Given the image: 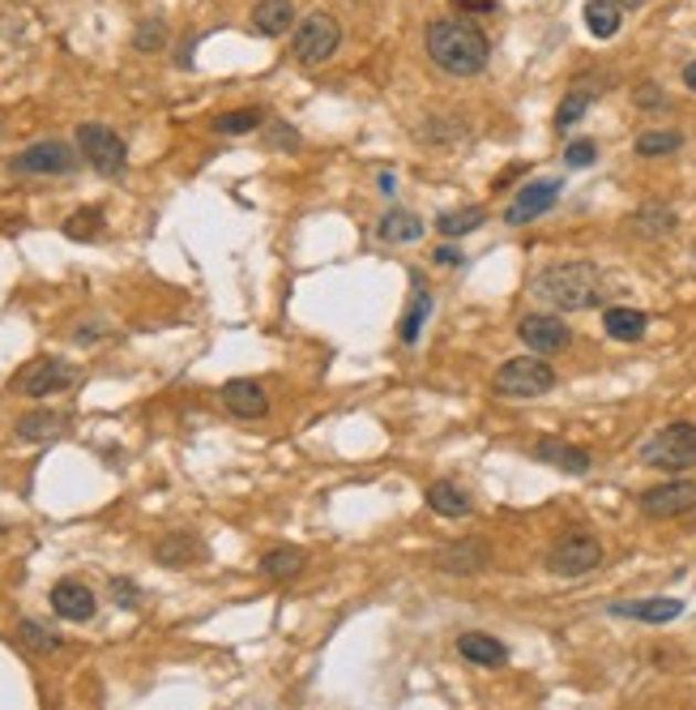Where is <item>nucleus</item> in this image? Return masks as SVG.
<instances>
[{
    "label": "nucleus",
    "mask_w": 696,
    "mask_h": 710,
    "mask_svg": "<svg viewBox=\"0 0 696 710\" xmlns=\"http://www.w3.org/2000/svg\"><path fill=\"white\" fill-rule=\"evenodd\" d=\"M423 43H428L432 65L449 73V77H475L492 61V43H487V34L478 31L475 22H453V18L432 22Z\"/></svg>",
    "instance_id": "1"
},
{
    "label": "nucleus",
    "mask_w": 696,
    "mask_h": 710,
    "mask_svg": "<svg viewBox=\"0 0 696 710\" xmlns=\"http://www.w3.org/2000/svg\"><path fill=\"white\" fill-rule=\"evenodd\" d=\"M535 295L547 300L551 309H594L602 300V274L594 261H560V265H547L535 279Z\"/></svg>",
    "instance_id": "2"
},
{
    "label": "nucleus",
    "mask_w": 696,
    "mask_h": 710,
    "mask_svg": "<svg viewBox=\"0 0 696 710\" xmlns=\"http://www.w3.org/2000/svg\"><path fill=\"white\" fill-rule=\"evenodd\" d=\"M641 462L654 471H688L696 462V424L675 420L658 428L645 446H641Z\"/></svg>",
    "instance_id": "3"
},
{
    "label": "nucleus",
    "mask_w": 696,
    "mask_h": 710,
    "mask_svg": "<svg viewBox=\"0 0 696 710\" xmlns=\"http://www.w3.org/2000/svg\"><path fill=\"white\" fill-rule=\"evenodd\" d=\"M547 389H556V368L535 352L505 359L496 373V394H505V398H538Z\"/></svg>",
    "instance_id": "4"
},
{
    "label": "nucleus",
    "mask_w": 696,
    "mask_h": 710,
    "mask_svg": "<svg viewBox=\"0 0 696 710\" xmlns=\"http://www.w3.org/2000/svg\"><path fill=\"white\" fill-rule=\"evenodd\" d=\"M338 43H342L338 18H329V13H308V18L295 27L291 52H295V61H304V65H325V61L338 52Z\"/></svg>",
    "instance_id": "5"
},
{
    "label": "nucleus",
    "mask_w": 696,
    "mask_h": 710,
    "mask_svg": "<svg viewBox=\"0 0 696 710\" xmlns=\"http://www.w3.org/2000/svg\"><path fill=\"white\" fill-rule=\"evenodd\" d=\"M602 565V544L594 535H586V531H569V535H560L551 552H547V570L556 574V578H581V574H590V570H599Z\"/></svg>",
    "instance_id": "6"
},
{
    "label": "nucleus",
    "mask_w": 696,
    "mask_h": 710,
    "mask_svg": "<svg viewBox=\"0 0 696 710\" xmlns=\"http://www.w3.org/2000/svg\"><path fill=\"white\" fill-rule=\"evenodd\" d=\"M77 146H82V155L86 163L95 167L98 176H120L128 163V150H125V137L116 129H107V125H82L77 129Z\"/></svg>",
    "instance_id": "7"
},
{
    "label": "nucleus",
    "mask_w": 696,
    "mask_h": 710,
    "mask_svg": "<svg viewBox=\"0 0 696 710\" xmlns=\"http://www.w3.org/2000/svg\"><path fill=\"white\" fill-rule=\"evenodd\" d=\"M13 171H22V176H68V171H77V155H73L68 142H34L13 159Z\"/></svg>",
    "instance_id": "8"
},
{
    "label": "nucleus",
    "mask_w": 696,
    "mask_h": 710,
    "mask_svg": "<svg viewBox=\"0 0 696 710\" xmlns=\"http://www.w3.org/2000/svg\"><path fill=\"white\" fill-rule=\"evenodd\" d=\"M77 382V368L73 364H64V359H31L22 373H18V382L13 386L22 389L27 398H48V394H61Z\"/></svg>",
    "instance_id": "9"
},
{
    "label": "nucleus",
    "mask_w": 696,
    "mask_h": 710,
    "mask_svg": "<svg viewBox=\"0 0 696 710\" xmlns=\"http://www.w3.org/2000/svg\"><path fill=\"white\" fill-rule=\"evenodd\" d=\"M696 510V484L693 480H671L650 492H641V514L645 518H684Z\"/></svg>",
    "instance_id": "10"
},
{
    "label": "nucleus",
    "mask_w": 696,
    "mask_h": 710,
    "mask_svg": "<svg viewBox=\"0 0 696 710\" xmlns=\"http://www.w3.org/2000/svg\"><path fill=\"white\" fill-rule=\"evenodd\" d=\"M517 338L535 355H556L572 343V330L560 322L556 313H530V317H521V325H517Z\"/></svg>",
    "instance_id": "11"
},
{
    "label": "nucleus",
    "mask_w": 696,
    "mask_h": 710,
    "mask_svg": "<svg viewBox=\"0 0 696 710\" xmlns=\"http://www.w3.org/2000/svg\"><path fill=\"white\" fill-rule=\"evenodd\" d=\"M556 197H560V180H535V185H526L521 194L508 201L505 223L508 227L535 223V219H542V215L556 206Z\"/></svg>",
    "instance_id": "12"
},
{
    "label": "nucleus",
    "mask_w": 696,
    "mask_h": 710,
    "mask_svg": "<svg viewBox=\"0 0 696 710\" xmlns=\"http://www.w3.org/2000/svg\"><path fill=\"white\" fill-rule=\"evenodd\" d=\"M436 565H441L444 574H453V578H475V574H483L492 565V549L483 540H457V544H449L436 556Z\"/></svg>",
    "instance_id": "13"
},
{
    "label": "nucleus",
    "mask_w": 696,
    "mask_h": 710,
    "mask_svg": "<svg viewBox=\"0 0 696 710\" xmlns=\"http://www.w3.org/2000/svg\"><path fill=\"white\" fill-rule=\"evenodd\" d=\"M222 407L235 416V420H261L270 411V394L249 382V377H235L222 386Z\"/></svg>",
    "instance_id": "14"
},
{
    "label": "nucleus",
    "mask_w": 696,
    "mask_h": 710,
    "mask_svg": "<svg viewBox=\"0 0 696 710\" xmlns=\"http://www.w3.org/2000/svg\"><path fill=\"white\" fill-rule=\"evenodd\" d=\"M52 608H56V616L61 620H91L98 608L95 591L86 586V582L77 578H64L52 586Z\"/></svg>",
    "instance_id": "15"
},
{
    "label": "nucleus",
    "mask_w": 696,
    "mask_h": 710,
    "mask_svg": "<svg viewBox=\"0 0 696 710\" xmlns=\"http://www.w3.org/2000/svg\"><path fill=\"white\" fill-rule=\"evenodd\" d=\"M535 458L547 462V467H556V471H565V476H586V471L594 467V458L581 450V446H569L565 437H542L535 446Z\"/></svg>",
    "instance_id": "16"
},
{
    "label": "nucleus",
    "mask_w": 696,
    "mask_h": 710,
    "mask_svg": "<svg viewBox=\"0 0 696 710\" xmlns=\"http://www.w3.org/2000/svg\"><path fill=\"white\" fill-rule=\"evenodd\" d=\"M210 549L201 544V535H189V531H176V535H162L155 544V561L159 565H171V570H184V565H197L205 561Z\"/></svg>",
    "instance_id": "17"
},
{
    "label": "nucleus",
    "mask_w": 696,
    "mask_h": 710,
    "mask_svg": "<svg viewBox=\"0 0 696 710\" xmlns=\"http://www.w3.org/2000/svg\"><path fill=\"white\" fill-rule=\"evenodd\" d=\"M684 613L679 599H615L611 616H629V620H645V625H666Z\"/></svg>",
    "instance_id": "18"
},
{
    "label": "nucleus",
    "mask_w": 696,
    "mask_h": 710,
    "mask_svg": "<svg viewBox=\"0 0 696 710\" xmlns=\"http://www.w3.org/2000/svg\"><path fill=\"white\" fill-rule=\"evenodd\" d=\"M411 283H414V295H411V304H407V313H402V322H398V334H402V343H407V347H414V343H419L423 325H428L432 309H436L432 291L423 288V279H419V274H414Z\"/></svg>",
    "instance_id": "19"
},
{
    "label": "nucleus",
    "mask_w": 696,
    "mask_h": 710,
    "mask_svg": "<svg viewBox=\"0 0 696 710\" xmlns=\"http://www.w3.org/2000/svg\"><path fill=\"white\" fill-rule=\"evenodd\" d=\"M457 650H462L466 664H478V668H500V664H508V646L500 643V638H492V634H462V638H457Z\"/></svg>",
    "instance_id": "20"
},
{
    "label": "nucleus",
    "mask_w": 696,
    "mask_h": 710,
    "mask_svg": "<svg viewBox=\"0 0 696 710\" xmlns=\"http://www.w3.org/2000/svg\"><path fill=\"white\" fill-rule=\"evenodd\" d=\"M295 27V4L291 0H256L253 9V31L265 39H278Z\"/></svg>",
    "instance_id": "21"
},
{
    "label": "nucleus",
    "mask_w": 696,
    "mask_h": 710,
    "mask_svg": "<svg viewBox=\"0 0 696 710\" xmlns=\"http://www.w3.org/2000/svg\"><path fill=\"white\" fill-rule=\"evenodd\" d=\"M68 432V416H56V411H31L18 420V437L27 446H43V441H56Z\"/></svg>",
    "instance_id": "22"
},
{
    "label": "nucleus",
    "mask_w": 696,
    "mask_h": 710,
    "mask_svg": "<svg viewBox=\"0 0 696 710\" xmlns=\"http://www.w3.org/2000/svg\"><path fill=\"white\" fill-rule=\"evenodd\" d=\"M380 240H389V244H414L428 227H423V219L419 215H411V210H389L384 219H380Z\"/></svg>",
    "instance_id": "23"
},
{
    "label": "nucleus",
    "mask_w": 696,
    "mask_h": 710,
    "mask_svg": "<svg viewBox=\"0 0 696 710\" xmlns=\"http://www.w3.org/2000/svg\"><path fill=\"white\" fill-rule=\"evenodd\" d=\"M602 325H607V334L615 338V343H636V338H645V313H636V309H607L602 313Z\"/></svg>",
    "instance_id": "24"
},
{
    "label": "nucleus",
    "mask_w": 696,
    "mask_h": 710,
    "mask_svg": "<svg viewBox=\"0 0 696 710\" xmlns=\"http://www.w3.org/2000/svg\"><path fill=\"white\" fill-rule=\"evenodd\" d=\"M428 505H432L441 518H466L471 514V497H466L457 484H449V480H436V484L428 488Z\"/></svg>",
    "instance_id": "25"
},
{
    "label": "nucleus",
    "mask_w": 696,
    "mask_h": 710,
    "mask_svg": "<svg viewBox=\"0 0 696 710\" xmlns=\"http://www.w3.org/2000/svg\"><path fill=\"white\" fill-rule=\"evenodd\" d=\"M620 18H624V9L615 0H590L586 4V27H590L594 39H615L620 34Z\"/></svg>",
    "instance_id": "26"
},
{
    "label": "nucleus",
    "mask_w": 696,
    "mask_h": 710,
    "mask_svg": "<svg viewBox=\"0 0 696 710\" xmlns=\"http://www.w3.org/2000/svg\"><path fill=\"white\" fill-rule=\"evenodd\" d=\"M483 223H487V210H483V206H471V210H444L441 219H436V231L449 236V240H457V236H466V231H478Z\"/></svg>",
    "instance_id": "27"
},
{
    "label": "nucleus",
    "mask_w": 696,
    "mask_h": 710,
    "mask_svg": "<svg viewBox=\"0 0 696 710\" xmlns=\"http://www.w3.org/2000/svg\"><path fill=\"white\" fill-rule=\"evenodd\" d=\"M304 570V552L299 549H274L261 556V574L265 578H295Z\"/></svg>",
    "instance_id": "28"
},
{
    "label": "nucleus",
    "mask_w": 696,
    "mask_h": 710,
    "mask_svg": "<svg viewBox=\"0 0 696 710\" xmlns=\"http://www.w3.org/2000/svg\"><path fill=\"white\" fill-rule=\"evenodd\" d=\"M684 146V133L675 129H650L636 137V155L641 159H658V155H671V150H679Z\"/></svg>",
    "instance_id": "29"
},
{
    "label": "nucleus",
    "mask_w": 696,
    "mask_h": 710,
    "mask_svg": "<svg viewBox=\"0 0 696 710\" xmlns=\"http://www.w3.org/2000/svg\"><path fill=\"white\" fill-rule=\"evenodd\" d=\"M265 125V112H256V107H240V112H222L219 121H214V129L222 137H244V133H253Z\"/></svg>",
    "instance_id": "30"
},
{
    "label": "nucleus",
    "mask_w": 696,
    "mask_h": 710,
    "mask_svg": "<svg viewBox=\"0 0 696 710\" xmlns=\"http://www.w3.org/2000/svg\"><path fill=\"white\" fill-rule=\"evenodd\" d=\"M103 231H107L103 210H77V215L64 219V236H68V240H98Z\"/></svg>",
    "instance_id": "31"
},
{
    "label": "nucleus",
    "mask_w": 696,
    "mask_h": 710,
    "mask_svg": "<svg viewBox=\"0 0 696 710\" xmlns=\"http://www.w3.org/2000/svg\"><path fill=\"white\" fill-rule=\"evenodd\" d=\"M590 103H594V95L590 91H569L565 95V103H560V112H556V129L560 133H569L586 112H590Z\"/></svg>",
    "instance_id": "32"
},
{
    "label": "nucleus",
    "mask_w": 696,
    "mask_h": 710,
    "mask_svg": "<svg viewBox=\"0 0 696 710\" xmlns=\"http://www.w3.org/2000/svg\"><path fill=\"white\" fill-rule=\"evenodd\" d=\"M18 643H27L31 650H39V655H52V650L61 646V634L43 629L39 620H22V625H18Z\"/></svg>",
    "instance_id": "33"
},
{
    "label": "nucleus",
    "mask_w": 696,
    "mask_h": 710,
    "mask_svg": "<svg viewBox=\"0 0 696 710\" xmlns=\"http://www.w3.org/2000/svg\"><path fill=\"white\" fill-rule=\"evenodd\" d=\"M162 43H167V27H162V18L141 22V27H137V34H133V48H137V52H159Z\"/></svg>",
    "instance_id": "34"
},
{
    "label": "nucleus",
    "mask_w": 696,
    "mask_h": 710,
    "mask_svg": "<svg viewBox=\"0 0 696 710\" xmlns=\"http://www.w3.org/2000/svg\"><path fill=\"white\" fill-rule=\"evenodd\" d=\"M633 227L641 231V236H663V231H671V227H675V215L654 206V210H641V215L633 219Z\"/></svg>",
    "instance_id": "35"
},
{
    "label": "nucleus",
    "mask_w": 696,
    "mask_h": 710,
    "mask_svg": "<svg viewBox=\"0 0 696 710\" xmlns=\"http://www.w3.org/2000/svg\"><path fill=\"white\" fill-rule=\"evenodd\" d=\"M594 159H599V146H594V142H569V150H565V163H569V167H590Z\"/></svg>",
    "instance_id": "36"
},
{
    "label": "nucleus",
    "mask_w": 696,
    "mask_h": 710,
    "mask_svg": "<svg viewBox=\"0 0 696 710\" xmlns=\"http://www.w3.org/2000/svg\"><path fill=\"white\" fill-rule=\"evenodd\" d=\"M112 599H116L120 608H137V604H141V591H137L133 582L116 578V582H112Z\"/></svg>",
    "instance_id": "37"
},
{
    "label": "nucleus",
    "mask_w": 696,
    "mask_h": 710,
    "mask_svg": "<svg viewBox=\"0 0 696 710\" xmlns=\"http://www.w3.org/2000/svg\"><path fill=\"white\" fill-rule=\"evenodd\" d=\"M270 142L283 146V150H299V133L291 129V125H274V129H270Z\"/></svg>",
    "instance_id": "38"
},
{
    "label": "nucleus",
    "mask_w": 696,
    "mask_h": 710,
    "mask_svg": "<svg viewBox=\"0 0 696 710\" xmlns=\"http://www.w3.org/2000/svg\"><path fill=\"white\" fill-rule=\"evenodd\" d=\"M636 103H641V107H666V98L658 86H641V91H636Z\"/></svg>",
    "instance_id": "39"
},
{
    "label": "nucleus",
    "mask_w": 696,
    "mask_h": 710,
    "mask_svg": "<svg viewBox=\"0 0 696 710\" xmlns=\"http://www.w3.org/2000/svg\"><path fill=\"white\" fill-rule=\"evenodd\" d=\"M457 4H462V9H475V13H492V9H496L492 0H457Z\"/></svg>",
    "instance_id": "40"
},
{
    "label": "nucleus",
    "mask_w": 696,
    "mask_h": 710,
    "mask_svg": "<svg viewBox=\"0 0 696 710\" xmlns=\"http://www.w3.org/2000/svg\"><path fill=\"white\" fill-rule=\"evenodd\" d=\"M436 261H441V265H462V253H457V249H441Z\"/></svg>",
    "instance_id": "41"
},
{
    "label": "nucleus",
    "mask_w": 696,
    "mask_h": 710,
    "mask_svg": "<svg viewBox=\"0 0 696 710\" xmlns=\"http://www.w3.org/2000/svg\"><path fill=\"white\" fill-rule=\"evenodd\" d=\"M684 86H688V91L696 95V61H688V65H684Z\"/></svg>",
    "instance_id": "42"
},
{
    "label": "nucleus",
    "mask_w": 696,
    "mask_h": 710,
    "mask_svg": "<svg viewBox=\"0 0 696 710\" xmlns=\"http://www.w3.org/2000/svg\"><path fill=\"white\" fill-rule=\"evenodd\" d=\"M620 9H641V4H650V0H615Z\"/></svg>",
    "instance_id": "43"
}]
</instances>
